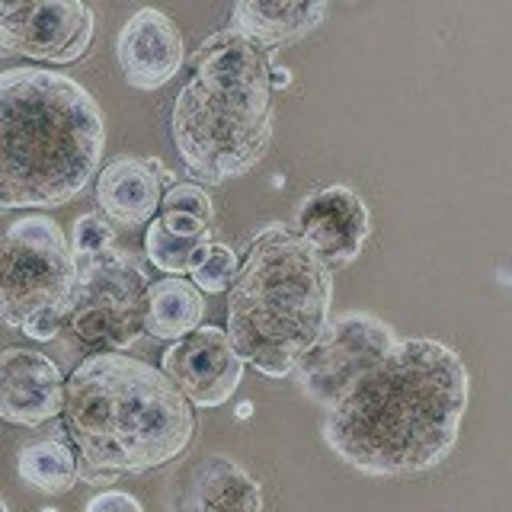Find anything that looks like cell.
Returning <instances> with one entry per match:
<instances>
[{
  "instance_id": "6da1fadb",
  "label": "cell",
  "mask_w": 512,
  "mask_h": 512,
  "mask_svg": "<svg viewBox=\"0 0 512 512\" xmlns=\"http://www.w3.org/2000/svg\"><path fill=\"white\" fill-rule=\"evenodd\" d=\"M468 407V368L439 340H397L327 407L324 439L349 468L413 474L439 464Z\"/></svg>"
},
{
  "instance_id": "7a4b0ae2",
  "label": "cell",
  "mask_w": 512,
  "mask_h": 512,
  "mask_svg": "<svg viewBox=\"0 0 512 512\" xmlns=\"http://www.w3.org/2000/svg\"><path fill=\"white\" fill-rule=\"evenodd\" d=\"M61 420L77 448L80 477L93 484L164 468L196 436L186 394L160 368L122 352H93L74 368L64 381Z\"/></svg>"
},
{
  "instance_id": "3957f363",
  "label": "cell",
  "mask_w": 512,
  "mask_h": 512,
  "mask_svg": "<svg viewBox=\"0 0 512 512\" xmlns=\"http://www.w3.org/2000/svg\"><path fill=\"white\" fill-rule=\"evenodd\" d=\"M103 148V109L74 77L0 74V208L68 205L100 170Z\"/></svg>"
},
{
  "instance_id": "277c9868",
  "label": "cell",
  "mask_w": 512,
  "mask_h": 512,
  "mask_svg": "<svg viewBox=\"0 0 512 512\" xmlns=\"http://www.w3.org/2000/svg\"><path fill=\"white\" fill-rule=\"evenodd\" d=\"M176 93L170 135L186 170L224 183L263 160L272 141V80L266 52L234 29L215 32L192 55Z\"/></svg>"
},
{
  "instance_id": "5b68a950",
  "label": "cell",
  "mask_w": 512,
  "mask_h": 512,
  "mask_svg": "<svg viewBox=\"0 0 512 512\" xmlns=\"http://www.w3.org/2000/svg\"><path fill=\"white\" fill-rule=\"evenodd\" d=\"M330 320V266L292 231L253 240L228 288V340L260 375L288 378Z\"/></svg>"
},
{
  "instance_id": "8992f818",
  "label": "cell",
  "mask_w": 512,
  "mask_h": 512,
  "mask_svg": "<svg viewBox=\"0 0 512 512\" xmlns=\"http://www.w3.org/2000/svg\"><path fill=\"white\" fill-rule=\"evenodd\" d=\"M77 260L58 221L26 215L0 234V320L48 343L64 330Z\"/></svg>"
},
{
  "instance_id": "52a82bcc",
  "label": "cell",
  "mask_w": 512,
  "mask_h": 512,
  "mask_svg": "<svg viewBox=\"0 0 512 512\" xmlns=\"http://www.w3.org/2000/svg\"><path fill=\"white\" fill-rule=\"evenodd\" d=\"M148 285L141 263L125 250L109 247L96 256H80L61 333L90 349V356L128 349L144 333Z\"/></svg>"
},
{
  "instance_id": "ba28073f",
  "label": "cell",
  "mask_w": 512,
  "mask_h": 512,
  "mask_svg": "<svg viewBox=\"0 0 512 512\" xmlns=\"http://www.w3.org/2000/svg\"><path fill=\"white\" fill-rule=\"evenodd\" d=\"M394 330L372 314H343L327 320L317 340L301 352L295 372L301 391L330 407L365 368H372L394 346Z\"/></svg>"
},
{
  "instance_id": "9c48e42d",
  "label": "cell",
  "mask_w": 512,
  "mask_h": 512,
  "mask_svg": "<svg viewBox=\"0 0 512 512\" xmlns=\"http://www.w3.org/2000/svg\"><path fill=\"white\" fill-rule=\"evenodd\" d=\"M87 0H0V55L74 64L93 42Z\"/></svg>"
},
{
  "instance_id": "30bf717a",
  "label": "cell",
  "mask_w": 512,
  "mask_h": 512,
  "mask_svg": "<svg viewBox=\"0 0 512 512\" xmlns=\"http://www.w3.org/2000/svg\"><path fill=\"white\" fill-rule=\"evenodd\" d=\"M160 372L186 394L189 404L212 410L234 397L244 378V359L231 346L228 330L196 327L164 352Z\"/></svg>"
},
{
  "instance_id": "8fae6325",
  "label": "cell",
  "mask_w": 512,
  "mask_h": 512,
  "mask_svg": "<svg viewBox=\"0 0 512 512\" xmlns=\"http://www.w3.org/2000/svg\"><path fill=\"white\" fill-rule=\"evenodd\" d=\"M295 234L327 266H346L368 237V208L349 186H327L298 205Z\"/></svg>"
},
{
  "instance_id": "7c38bea8",
  "label": "cell",
  "mask_w": 512,
  "mask_h": 512,
  "mask_svg": "<svg viewBox=\"0 0 512 512\" xmlns=\"http://www.w3.org/2000/svg\"><path fill=\"white\" fill-rule=\"evenodd\" d=\"M64 410L61 368L36 349L0 352V420L36 429Z\"/></svg>"
},
{
  "instance_id": "4fadbf2b",
  "label": "cell",
  "mask_w": 512,
  "mask_h": 512,
  "mask_svg": "<svg viewBox=\"0 0 512 512\" xmlns=\"http://www.w3.org/2000/svg\"><path fill=\"white\" fill-rule=\"evenodd\" d=\"M116 58L125 80L138 90H160L180 74L186 61L183 36L157 7H141L128 16L116 39Z\"/></svg>"
},
{
  "instance_id": "5bb4252c",
  "label": "cell",
  "mask_w": 512,
  "mask_h": 512,
  "mask_svg": "<svg viewBox=\"0 0 512 512\" xmlns=\"http://www.w3.org/2000/svg\"><path fill=\"white\" fill-rule=\"evenodd\" d=\"M160 160L116 157L96 176V205L119 228H141L160 208Z\"/></svg>"
},
{
  "instance_id": "9a60e30c",
  "label": "cell",
  "mask_w": 512,
  "mask_h": 512,
  "mask_svg": "<svg viewBox=\"0 0 512 512\" xmlns=\"http://www.w3.org/2000/svg\"><path fill=\"white\" fill-rule=\"evenodd\" d=\"M176 512H263V487L228 455H205L186 471Z\"/></svg>"
},
{
  "instance_id": "2e32d148",
  "label": "cell",
  "mask_w": 512,
  "mask_h": 512,
  "mask_svg": "<svg viewBox=\"0 0 512 512\" xmlns=\"http://www.w3.org/2000/svg\"><path fill=\"white\" fill-rule=\"evenodd\" d=\"M327 13V0H234L231 29L260 48L308 36Z\"/></svg>"
},
{
  "instance_id": "e0dca14e",
  "label": "cell",
  "mask_w": 512,
  "mask_h": 512,
  "mask_svg": "<svg viewBox=\"0 0 512 512\" xmlns=\"http://www.w3.org/2000/svg\"><path fill=\"white\" fill-rule=\"evenodd\" d=\"M205 298L199 285L183 276H164L148 285V308H144V333L154 340L176 343L186 333L202 327Z\"/></svg>"
},
{
  "instance_id": "ac0fdd59",
  "label": "cell",
  "mask_w": 512,
  "mask_h": 512,
  "mask_svg": "<svg viewBox=\"0 0 512 512\" xmlns=\"http://www.w3.org/2000/svg\"><path fill=\"white\" fill-rule=\"evenodd\" d=\"M16 474L29 487L39 493H68L80 477V461L74 448L61 439H39L23 445L20 458H16Z\"/></svg>"
},
{
  "instance_id": "d6986e66",
  "label": "cell",
  "mask_w": 512,
  "mask_h": 512,
  "mask_svg": "<svg viewBox=\"0 0 512 512\" xmlns=\"http://www.w3.org/2000/svg\"><path fill=\"white\" fill-rule=\"evenodd\" d=\"M208 244H212V240L180 237L167 231L164 224H160V218H151L148 231H144V253H148V260L160 272H167V276H189V272L202 263Z\"/></svg>"
},
{
  "instance_id": "ffe728a7",
  "label": "cell",
  "mask_w": 512,
  "mask_h": 512,
  "mask_svg": "<svg viewBox=\"0 0 512 512\" xmlns=\"http://www.w3.org/2000/svg\"><path fill=\"white\" fill-rule=\"evenodd\" d=\"M237 276V256L224 244H208L202 263L189 272V279L199 285V292H228Z\"/></svg>"
},
{
  "instance_id": "44dd1931",
  "label": "cell",
  "mask_w": 512,
  "mask_h": 512,
  "mask_svg": "<svg viewBox=\"0 0 512 512\" xmlns=\"http://www.w3.org/2000/svg\"><path fill=\"white\" fill-rule=\"evenodd\" d=\"M109 247H116V231H112V221L106 215H80L74 221V231H71V253L74 260L80 256H96Z\"/></svg>"
},
{
  "instance_id": "7402d4cb",
  "label": "cell",
  "mask_w": 512,
  "mask_h": 512,
  "mask_svg": "<svg viewBox=\"0 0 512 512\" xmlns=\"http://www.w3.org/2000/svg\"><path fill=\"white\" fill-rule=\"evenodd\" d=\"M160 208L164 212H183V215H192V218H199L205 221L208 228H212V221H215V202L212 196L196 186V183H176L164 192V199H160Z\"/></svg>"
},
{
  "instance_id": "603a6c76",
  "label": "cell",
  "mask_w": 512,
  "mask_h": 512,
  "mask_svg": "<svg viewBox=\"0 0 512 512\" xmlns=\"http://www.w3.org/2000/svg\"><path fill=\"white\" fill-rule=\"evenodd\" d=\"M84 512H144L141 503L132 493L125 490H100L96 496H90Z\"/></svg>"
},
{
  "instance_id": "cb8c5ba5",
  "label": "cell",
  "mask_w": 512,
  "mask_h": 512,
  "mask_svg": "<svg viewBox=\"0 0 512 512\" xmlns=\"http://www.w3.org/2000/svg\"><path fill=\"white\" fill-rule=\"evenodd\" d=\"M160 224H164L167 231L180 234V237H202V240H208V231H212L199 218L183 215V212H164V208H160Z\"/></svg>"
},
{
  "instance_id": "d4e9b609",
  "label": "cell",
  "mask_w": 512,
  "mask_h": 512,
  "mask_svg": "<svg viewBox=\"0 0 512 512\" xmlns=\"http://www.w3.org/2000/svg\"><path fill=\"white\" fill-rule=\"evenodd\" d=\"M269 80H272V87H285V84H288V80H292V77H288V71H279V68L272 71V68H269Z\"/></svg>"
},
{
  "instance_id": "484cf974",
  "label": "cell",
  "mask_w": 512,
  "mask_h": 512,
  "mask_svg": "<svg viewBox=\"0 0 512 512\" xmlns=\"http://www.w3.org/2000/svg\"><path fill=\"white\" fill-rule=\"evenodd\" d=\"M0 512H10V506H7L4 500H0Z\"/></svg>"
},
{
  "instance_id": "4316f807",
  "label": "cell",
  "mask_w": 512,
  "mask_h": 512,
  "mask_svg": "<svg viewBox=\"0 0 512 512\" xmlns=\"http://www.w3.org/2000/svg\"><path fill=\"white\" fill-rule=\"evenodd\" d=\"M42 512H58V509H42Z\"/></svg>"
}]
</instances>
